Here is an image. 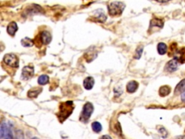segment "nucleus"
I'll return each mask as SVG.
<instances>
[{"instance_id": "nucleus-1", "label": "nucleus", "mask_w": 185, "mask_h": 139, "mask_svg": "<svg viewBox=\"0 0 185 139\" xmlns=\"http://www.w3.org/2000/svg\"><path fill=\"white\" fill-rule=\"evenodd\" d=\"M73 109L74 105L72 101H66L65 103H62L59 106V112L57 115L59 120L61 123L65 121L72 114Z\"/></svg>"}, {"instance_id": "nucleus-2", "label": "nucleus", "mask_w": 185, "mask_h": 139, "mask_svg": "<svg viewBox=\"0 0 185 139\" xmlns=\"http://www.w3.org/2000/svg\"><path fill=\"white\" fill-rule=\"evenodd\" d=\"M125 8V4L122 1H114L108 6L109 13L111 16H119Z\"/></svg>"}, {"instance_id": "nucleus-3", "label": "nucleus", "mask_w": 185, "mask_h": 139, "mask_svg": "<svg viewBox=\"0 0 185 139\" xmlns=\"http://www.w3.org/2000/svg\"><path fill=\"white\" fill-rule=\"evenodd\" d=\"M93 106L91 103L87 102L86 104L84 105L83 108H82L81 115H80V120L83 122V123H86L87 120L90 119V116H91L92 113L93 112Z\"/></svg>"}, {"instance_id": "nucleus-4", "label": "nucleus", "mask_w": 185, "mask_h": 139, "mask_svg": "<svg viewBox=\"0 0 185 139\" xmlns=\"http://www.w3.org/2000/svg\"><path fill=\"white\" fill-rule=\"evenodd\" d=\"M0 138H12V130L8 123H2L0 128Z\"/></svg>"}, {"instance_id": "nucleus-5", "label": "nucleus", "mask_w": 185, "mask_h": 139, "mask_svg": "<svg viewBox=\"0 0 185 139\" xmlns=\"http://www.w3.org/2000/svg\"><path fill=\"white\" fill-rule=\"evenodd\" d=\"M4 62L6 65L10 66L12 67H18L19 60L18 57L15 54H7L4 57Z\"/></svg>"}, {"instance_id": "nucleus-6", "label": "nucleus", "mask_w": 185, "mask_h": 139, "mask_svg": "<svg viewBox=\"0 0 185 139\" xmlns=\"http://www.w3.org/2000/svg\"><path fill=\"white\" fill-rule=\"evenodd\" d=\"M179 64L180 63L179 61L176 60V58H174V59H173V60H170L169 62H168L167 63H166L164 69L166 72H174V71L177 70Z\"/></svg>"}, {"instance_id": "nucleus-7", "label": "nucleus", "mask_w": 185, "mask_h": 139, "mask_svg": "<svg viewBox=\"0 0 185 139\" xmlns=\"http://www.w3.org/2000/svg\"><path fill=\"white\" fill-rule=\"evenodd\" d=\"M51 41V35L50 33H48L46 30L42 31L41 33V35H39V38H38V41L37 42H39L40 44H48Z\"/></svg>"}, {"instance_id": "nucleus-8", "label": "nucleus", "mask_w": 185, "mask_h": 139, "mask_svg": "<svg viewBox=\"0 0 185 139\" xmlns=\"http://www.w3.org/2000/svg\"><path fill=\"white\" fill-rule=\"evenodd\" d=\"M34 75V69L31 66H26L22 71V79L27 81L33 77Z\"/></svg>"}, {"instance_id": "nucleus-9", "label": "nucleus", "mask_w": 185, "mask_h": 139, "mask_svg": "<svg viewBox=\"0 0 185 139\" xmlns=\"http://www.w3.org/2000/svg\"><path fill=\"white\" fill-rule=\"evenodd\" d=\"M93 18L94 21L99 22V23H104L106 21V16L103 13V10H98L97 11H95L94 16Z\"/></svg>"}, {"instance_id": "nucleus-10", "label": "nucleus", "mask_w": 185, "mask_h": 139, "mask_svg": "<svg viewBox=\"0 0 185 139\" xmlns=\"http://www.w3.org/2000/svg\"><path fill=\"white\" fill-rule=\"evenodd\" d=\"M175 57L179 62L180 64L185 63V47L180 49L179 50L176 51Z\"/></svg>"}, {"instance_id": "nucleus-11", "label": "nucleus", "mask_w": 185, "mask_h": 139, "mask_svg": "<svg viewBox=\"0 0 185 139\" xmlns=\"http://www.w3.org/2000/svg\"><path fill=\"white\" fill-rule=\"evenodd\" d=\"M185 91V78L181 80V81L176 85V88L174 89L175 95L181 94L183 92Z\"/></svg>"}, {"instance_id": "nucleus-12", "label": "nucleus", "mask_w": 185, "mask_h": 139, "mask_svg": "<svg viewBox=\"0 0 185 139\" xmlns=\"http://www.w3.org/2000/svg\"><path fill=\"white\" fill-rule=\"evenodd\" d=\"M139 84L137 81H132L129 82L127 85V91L128 93H134L137 91Z\"/></svg>"}, {"instance_id": "nucleus-13", "label": "nucleus", "mask_w": 185, "mask_h": 139, "mask_svg": "<svg viewBox=\"0 0 185 139\" xmlns=\"http://www.w3.org/2000/svg\"><path fill=\"white\" fill-rule=\"evenodd\" d=\"M18 30V27L15 22H12L7 27V33L10 35H12V36L15 34L16 31Z\"/></svg>"}, {"instance_id": "nucleus-14", "label": "nucleus", "mask_w": 185, "mask_h": 139, "mask_svg": "<svg viewBox=\"0 0 185 139\" xmlns=\"http://www.w3.org/2000/svg\"><path fill=\"white\" fill-rule=\"evenodd\" d=\"M83 86L85 89L90 90L94 86V79L92 77H87L84 80Z\"/></svg>"}, {"instance_id": "nucleus-15", "label": "nucleus", "mask_w": 185, "mask_h": 139, "mask_svg": "<svg viewBox=\"0 0 185 139\" xmlns=\"http://www.w3.org/2000/svg\"><path fill=\"white\" fill-rule=\"evenodd\" d=\"M42 89L41 88H35V89H32L28 91V97L33 99V98H36L37 96L39 95L40 93L41 92Z\"/></svg>"}, {"instance_id": "nucleus-16", "label": "nucleus", "mask_w": 185, "mask_h": 139, "mask_svg": "<svg viewBox=\"0 0 185 139\" xmlns=\"http://www.w3.org/2000/svg\"><path fill=\"white\" fill-rule=\"evenodd\" d=\"M171 88L169 86H163L160 88L159 89V94L160 96L164 97V96H168L171 93Z\"/></svg>"}, {"instance_id": "nucleus-17", "label": "nucleus", "mask_w": 185, "mask_h": 139, "mask_svg": "<svg viewBox=\"0 0 185 139\" xmlns=\"http://www.w3.org/2000/svg\"><path fill=\"white\" fill-rule=\"evenodd\" d=\"M157 50H158V52H159V55H164L166 53V52H167L168 47L165 43L161 42V43H159V44H158Z\"/></svg>"}, {"instance_id": "nucleus-18", "label": "nucleus", "mask_w": 185, "mask_h": 139, "mask_svg": "<svg viewBox=\"0 0 185 139\" xmlns=\"http://www.w3.org/2000/svg\"><path fill=\"white\" fill-rule=\"evenodd\" d=\"M154 26L159 27V28H163V26H164V21L162 20L159 19V18H153V20H151L150 27Z\"/></svg>"}, {"instance_id": "nucleus-19", "label": "nucleus", "mask_w": 185, "mask_h": 139, "mask_svg": "<svg viewBox=\"0 0 185 139\" xmlns=\"http://www.w3.org/2000/svg\"><path fill=\"white\" fill-rule=\"evenodd\" d=\"M48 81H49V78H48V75H42L38 78V83L41 86H43V85L48 84Z\"/></svg>"}, {"instance_id": "nucleus-20", "label": "nucleus", "mask_w": 185, "mask_h": 139, "mask_svg": "<svg viewBox=\"0 0 185 139\" xmlns=\"http://www.w3.org/2000/svg\"><path fill=\"white\" fill-rule=\"evenodd\" d=\"M21 44L25 47H31L34 44L33 41L29 38H25L21 41Z\"/></svg>"}, {"instance_id": "nucleus-21", "label": "nucleus", "mask_w": 185, "mask_h": 139, "mask_svg": "<svg viewBox=\"0 0 185 139\" xmlns=\"http://www.w3.org/2000/svg\"><path fill=\"white\" fill-rule=\"evenodd\" d=\"M92 129L95 133H100L102 130V126L98 122H93L92 123Z\"/></svg>"}, {"instance_id": "nucleus-22", "label": "nucleus", "mask_w": 185, "mask_h": 139, "mask_svg": "<svg viewBox=\"0 0 185 139\" xmlns=\"http://www.w3.org/2000/svg\"><path fill=\"white\" fill-rule=\"evenodd\" d=\"M142 51H143V47H142V46H141V47H138V48L137 49V50H136V52H135V55H134V58H135V59H139V58H140L141 55H142Z\"/></svg>"}, {"instance_id": "nucleus-23", "label": "nucleus", "mask_w": 185, "mask_h": 139, "mask_svg": "<svg viewBox=\"0 0 185 139\" xmlns=\"http://www.w3.org/2000/svg\"><path fill=\"white\" fill-rule=\"evenodd\" d=\"M181 101L185 102V91L181 94Z\"/></svg>"}, {"instance_id": "nucleus-24", "label": "nucleus", "mask_w": 185, "mask_h": 139, "mask_svg": "<svg viewBox=\"0 0 185 139\" xmlns=\"http://www.w3.org/2000/svg\"><path fill=\"white\" fill-rule=\"evenodd\" d=\"M156 1L161 3H165V2H168V1H171V0H156Z\"/></svg>"}, {"instance_id": "nucleus-25", "label": "nucleus", "mask_w": 185, "mask_h": 139, "mask_svg": "<svg viewBox=\"0 0 185 139\" xmlns=\"http://www.w3.org/2000/svg\"><path fill=\"white\" fill-rule=\"evenodd\" d=\"M103 138H111V136H109V135H104Z\"/></svg>"}]
</instances>
